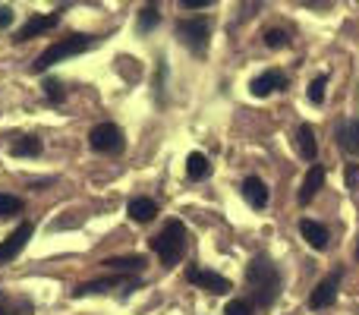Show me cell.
I'll list each match as a JSON object with an SVG mask.
<instances>
[{
  "label": "cell",
  "instance_id": "cell-18",
  "mask_svg": "<svg viewBox=\"0 0 359 315\" xmlns=\"http://www.w3.org/2000/svg\"><path fill=\"white\" fill-rule=\"evenodd\" d=\"M10 155L13 158H35V155H41V139H35V136L16 139V142L10 145Z\"/></svg>",
  "mask_w": 359,
  "mask_h": 315
},
{
  "label": "cell",
  "instance_id": "cell-21",
  "mask_svg": "<svg viewBox=\"0 0 359 315\" xmlns=\"http://www.w3.org/2000/svg\"><path fill=\"white\" fill-rule=\"evenodd\" d=\"M16 211H22V199L10 196V192H0V217H10Z\"/></svg>",
  "mask_w": 359,
  "mask_h": 315
},
{
  "label": "cell",
  "instance_id": "cell-22",
  "mask_svg": "<svg viewBox=\"0 0 359 315\" xmlns=\"http://www.w3.org/2000/svg\"><path fill=\"white\" fill-rule=\"evenodd\" d=\"M325 86H328V76H316L309 86V101L312 105H322L325 101Z\"/></svg>",
  "mask_w": 359,
  "mask_h": 315
},
{
  "label": "cell",
  "instance_id": "cell-6",
  "mask_svg": "<svg viewBox=\"0 0 359 315\" xmlns=\"http://www.w3.org/2000/svg\"><path fill=\"white\" fill-rule=\"evenodd\" d=\"M32 234H35V227H32L29 221H22L16 230H13L10 236H6L4 243H0V265H6V262H13L19 253L25 249V243L32 240Z\"/></svg>",
  "mask_w": 359,
  "mask_h": 315
},
{
  "label": "cell",
  "instance_id": "cell-20",
  "mask_svg": "<svg viewBox=\"0 0 359 315\" xmlns=\"http://www.w3.org/2000/svg\"><path fill=\"white\" fill-rule=\"evenodd\" d=\"M186 173H189V180H205L211 173L208 158H205L202 152H192V155L186 158Z\"/></svg>",
  "mask_w": 359,
  "mask_h": 315
},
{
  "label": "cell",
  "instance_id": "cell-16",
  "mask_svg": "<svg viewBox=\"0 0 359 315\" xmlns=\"http://www.w3.org/2000/svg\"><path fill=\"white\" fill-rule=\"evenodd\" d=\"M126 211H130V217L136 224H149V221H155L158 205H155V199H133Z\"/></svg>",
  "mask_w": 359,
  "mask_h": 315
},
{
  "label": "cell",
  "instance_id": "cell-9",
  "mask_svg": "<svg viewBox=\"0 0 359 315\" xmlns=\"http://www.w3.org/2000/svg\"><path fill=\"white\" fill-rule=\"evenodd\" d=\"M186 281L202 287V290H208V293H217V297L230 290L227 278H221V274H215V272H205V268H189V272H186Z\"/></svg>",
  "mask_w": 359,
  "mask_h": 315
},
{
  "label": "cell",
  "instance_id": "cell-2",
  "mask_svg": "<svg viewBox=\"0 0 359 315\" xmlns=\"http://www.w3.org/2000/svg\"><path fill=\"white\" fill-rule=\"evenodd\" d=\"M151 249L158 253V259H161V265H177L180 259H183L186 253V227L183 221H168L164 224V230L151 240Z\"/></svg>",
  "mask_w": 359,
  "mask_h": 315
},
{
  "label": "cell",
  "instance_id": "cell-14",
  "mask_svg": "<svg viewBox=\"0 0 359 315\" xmlns=\"http://www.w3.org/2000/svg\"><path fill=\"white\" fill-rule=\"evenodd\" d=\"M299 234H303V240L309 243L312 249H328V230L322 227L318 221H299Z\"/></svg>",
  "mask_w": 359,
  "mask_h": 315
},
{
  "label": "cell",
  "instance_id": "cell-5",
  "mask_svg": "<svg viewBox=\"0 0 359 315\" xmlns=\"http://www.w3.org/2000/svg\"><path fill=\"white\" fill-rule=\"evenodd\" d=\"M88 142H92L95 152H104V155H111V152L123 149V130H120L117 123H98L92 133H88Z\"/></svg>",
  "mask_w": 359,
  "mask_h": 315
},
{
  "label": "cell",
  "instance_id": "cell-25",
  "mask_svg": "<svg viewBox=\"0 0 359 315\" xmlns=\"http://www.w3.org/2000/svg\"><path fill=\"white\" fill-rule=\"evenodd\" d=\"M44 95H48L50 105H60L63 101V86L57 79H44Z\"/></svg>",
  "mask_w": 359,
  "mask_h": 315
},
{
  "label": "cell",
  "instance_id": "cell-30",
  "mask_svg": "<svg viewBox=\"0 0 359 315\" xmlns=\"http://www.w3.org/2000/svg\"><path fill=\"white\" fill-rule=\"evenodd\" d=\"M0 315H10V309H6V297L0 293Z\"/></svg>",
  "mask_w": 359,
  "mask_h": 315
},
{
  "label": "cell",
  "instance_id": "cell-10",
  "mask_svg": "<svg viewBox=\"0 0 359 315\" xmlns=\"http://www.w3.org/2000/svg\"><path fill=\"white\" fill-rule=\"evenodd\" d=\"M57 22H60V13H48V16H32L29 22H25L22 29L16 32V41H29V38H35V35H44V32H50Z\"/></svg>",
  "mask_w": 359,
  "mask_h": 315
},
{
  "label": "cell",
  "instance_id": "cell-1",
  "mask_svg": "<svg viewBox=\"0 0 359 315\" xmlns=\"http://www.w3.org/2000/svg\"><path fill=\"white\" fill-rule=\"evenodd\" d=\"M246 287H249V293H252V306L268 309V306L278 300V290H280L278 265H274L271 259H265V255H255L246 268Z\"/></svg>",
  "mask_w": 359,
  "mask_h": 315
},
{
  "label": "cell",
  "instance_id": "cell-7",
  "mask_svg": "<svg viewBox=\"0 0 359 315\" xmlns=\"http://www.w3.org/2000/svg\"><path fill=\"white\" fill-rule=\"evenodd\" d=\"M341 278H344V272H331L322 284H316V290H312V297H309L312 309H328V306L334 303V300H337V287H341Z\"/></svg>",
  "mask_w": 359,
  "mask_h": 315
},
{
  "label": "cell",
  "instance_id": "cell-28",
  "mask_svg": "<svg viewBox=\"0 0 359 315\" xmlns=\"http://www.w3.org/2000/svg\"><path fill=\"white\" fill-rule=\"evenodd\" d=\"M10 22H13V13L10 10H0V29H6Z\"/></svg>",
  "mask_w": 359,
  "mask_h": 315
},
{
  "label": "cell",
  "instance_id": "cell-29",
  "mask_svg": "<svg viewBox=\"0 0 359 315\" xmlns=\"http://www.w3.org/2000/svg\"><path fill=\"white\" fill-rule=\"evenodd\" d=\"M353 180H356V167L350 164V167H347V183H353Z\"/></svg>",
  "mask_w": 359,
  "mask_h": 315
},
{
  "label": "cell",
  "instance_id": "cell-24",
  "mask_svg": "<svg viewBox=\"0 0 359 315\" xmlns=\"http://www.w3.org/2000/svg\"><path fill=\"white\" fill-rule=\"evenodd\" d=\"M158 25V10H155V4H149L142 10V16H139V29L142 32H151Z\"/></svg>",
  "mask_w": 359,
  "mask_h": 315
},
{
  "label": "cell",
  "instance_id": "cell-4",
  "mask_svg": "<svg viewBox=\"0 0 359 315\" xmlns=\"http://www.w3.org/2000/svg\"><path fill=\"white\" fill-rule=\"evenodd\" d=\"M177 35H180V41H183L189 51L205 54V48H208V35H211V25L205 22V19H183V22L177 25Z\"/></svg>",
  "mask_w": 359,
  "mask_h": 315
},
{
  "label": "cell",
  "instance_id": "cell-8",
  "mask_svg": "<svg viewBox=\"0 0 359 315\" xmlns=\"http://www.w3.org/2000/svg\"><path fill=\"white\" fill-rule=\"evenodd\" d=\"M249 88H252L255 98H268L271 92H284L287 76L280 73V69H265V73H259L252 82H249Z\"/></svg>",
  "mask_w": 359,
  "mask_h": 315
},
{
  "label": "cell",
  "instance_id": "cell-26",
  "mask_svg": "<svg viewBox=\"0 0 359 315\" xmlns=\"http://www.w3.org/2000/svg\"><path fill=\"white\" fill-rule=\"evenodd\" d=\"M265 44L268 48H287V35L280 29H268L265 32Z\"/></svg>",
  "mask_w": 359,
  "mask_h": 315
},
{
  "label": "cell",
  "instance_id": "cell-13",
  "mask_svg": "<svg viewBox=\"0 0 359 315\" xmlns=\"http://www.w3.org/2000/svg\"><path fill=\"white\" fill-rule=\"evenodd\" d=\"M101 265H104L111 274H130V272H142L145 255H114V259H104Z\"/></svg>",
  "mask_w": 359,
  "mask_h": 315
},
{
  "label": "cell",
  "instance_id": "cell-17",
  "mask_svg": "<svg viewBox=\"0 0 359 315\" xmlns=\"http://www.w3.org/2000/svg\"><path fill=\"white\" fill-rule=\"evenodd\" d=\"M297 149H299V155H303L306 161H316L318 145H316V133H312L309 123H303V126L297 130Z\"/></svg>",
  "mask_w": 359,
  "mask_h": 315
},
{
  "label": "cell",
  "instance_id": "cell-12",
  "mask_svg": "<svg viewBox=\"0 0 359 315\" xmlns=\"http://www.w3.org/2000/svg\"><path fill=\"white\" fill-rule=\"evenodd\" d=\"M243 199H246L252 208H265L268 205V186L262 177H246L243 180Z\"/></svg>",
  "mask_w": 359,
  "mask_h": 315
},
{
  "label": "cell",
  "instance_id": "cell-3",
  "mask_svg": "<svg viewBox=\"0 0 359 315\" xmlns=\"http://www.w3.org/2000/svg\"><path fill=\"white\" fill-rule=\"evenodd\" d=\"M92 44H95V38H88V35L60 38V41H54L35 63H32V69H35V73H44V69H50L54 63H60V60H67V57H76V54H82V51H88Z\"/></svg>",
  "mask_w": 359,
  "mask_h": 315
},
{
  "label": "cell",
  "instance_id": "cell-27",
  "mask_svg": "<svg viewBox=\"0 0 359 315\" xmlns=\"http://www.w3.org/2000/svg\"><path fill=\"white\" fill-rule=\"evenodd\" d=\"M211 0H180V6H186V10H202V6H208Z\"/></svg>",
  "mask_w": 359,
  "mask_h": 315
},
{
  "label": "cell",
  "instance_id": "cell-23",
  "mask_svg": "<svg viewBox=\"0 0 359 315\" xmlns=\"http://www.w3.org/2000/svg\"><path fill=\"white\" fill-rule=\"evenodd\" d=\"M252 300H230L227 309H224V315H252Z\"/></svg>",
  "mask_w": 359,
  "mask_h": 315
},
{
  "label": "cell",
  "instance_id": "cell-19",
  "mask_svg": "<svg viewBox=\"0 0 359 315\" xmlns=\"http://www.w3.org/2000/svg\"><path fill=\"white\" fill-rule=\"evenodd\" d=\"M117 284H120L117 274H111V278H101V281H88V284L76 287L73 297H92V293H104V290H111V287H117Z\"/></svg>",
  "mask_w": 359,
  "mask_h": 315
},
{
  "label": "cell",
  "instance_id": "cell-11",
  "mask_svg": "<svg viewBox=\"0 0 359 315\" xmlns=\"http://www.w3.org/2000/svg\"><path fill=\"white\" fill-rule=\"evenodd\" d=\"M325 177H328V170H325L322 164H316L309 173H306V180H303V189H299V202L303 205H309L312 199L318 196V189L325 186Z\"/></svg>",
  "mask_w": 359,
  "mask_h": 315
},
{
  "label": "cell",
  "instance_id": "cell-31",
  "mask_svg": "<svg viewBox=\"0 0 359 315\" xmlns=\"http://www.w3.org/2000/svg\"><path fill=\"white\" fill-rule=\"evenodd\" d=\"M356 259H359V249H356Z\"/></svg>",
  "mask_w": 359,
  "mask_h": 315
},
{
  "label": "cell",
  "instance_id": "cell-15",
  "mask_svg": "<svg viewBox=\"0 0 359 315\" xmlns=\"http://www.w3.org/2000/svg\"><path fill=\"white\" fill-rule=\"evenodd\" d=\"M337 142L347 155H359V120H347V123L337 130Z\"/></svg>",
  "mask_w": 359,
  "mask_h": 315
}]
</instances>
